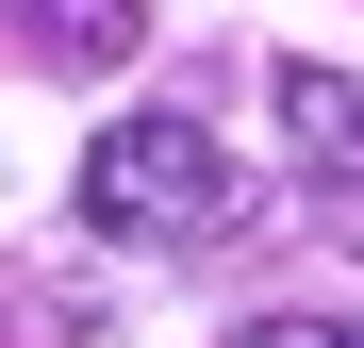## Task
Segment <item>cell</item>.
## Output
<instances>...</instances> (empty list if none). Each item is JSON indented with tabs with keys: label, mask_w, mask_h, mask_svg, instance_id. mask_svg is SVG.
Instances as JSON below:
<instances>
[{
	"label": "cell",
	"mask_w": 364,
	"mask_h": 348,
	"mask_svg": "<svg viewBox=\"0 0 364 348\" xmlns=\"http://www.w3.org/2000/svg\"><path fill=\"white\" fill-rule=\"evenodd\" d=\"M282 133H298L315 183H364V83L348 67H282Z\"/></svg>",
	"instance_id": "obj_3"
},
{
	"label": "cell",
	"mask_w": 364,
	"mask_h": 348,
	"mask_svg": "<svg viewBox=\"0 0 364 348\" xmlns=\"http://www.w3.org/2000/svg\"><path fill=\"white\" fill-rule=\"evenodd\" d=\"M232 348H364V332H348V315H249Z\"/></svg>",
	"instance_id": "obj_4"
},
{
	"label": "cell",
	"mask_w": 364,
	"mask_h": 348,
	"mask_svg": "<svg viewBox=\"0 0 364 348\" xmlns=\"http://www.w3.org/2000/svg\"><path fill=\"white\" fill-rule=\"evenodd\" d=\"M17 33H33V67H133L149 50V0H17Z\"/></svg>",
	"instance_id": "obj_2"
},
{
	"label": "cell",
	"mask_w": 364,
	"mask_h": 348,
	"mask_svg": "<svg viewBox=\"0 0 364 348\" xmlns=\"http://www.w3.org/2000/svg\"><path fill=\"white\" fill-rule=\"evenodd\" d=\"M83 232H149V249H199V232H249V166H232L199 116H116V133H83V183H67Z\"/></svg>",
	"instance_id": "obj_1"
}]
</instances>
